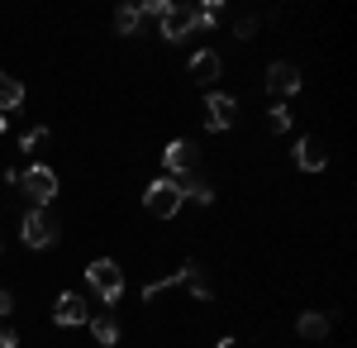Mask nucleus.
Wrapping results in <instances>:
<instances>
[{
  "label": "nucleus",
  "mask_w": 357,
  "mask_h": 348,
  "mask_svg": "<svg viewBox=\"0 0 357 348\" xmlns=\"http://www.w3.org/2000/svg\"><path fill=\"white\" fill-rule=\"evenodd\" d=\"M86 287L100 291L105 305H114V300L124 296V272H119V263H110V258H96V263L86 268Z\"/></svg>",
  "instance_id": "1"
},
{
  "label": "nucleus",
  "mask_w": 357,
  "mask_h": 348,
  "mask_svg": "<svg viewBox=\"0 0 357 348\" xmlns=\"http://www.w3.org/2000/svg\"><path fill=\"white\" fill-rule=\"evenodd\" d=\"M181 205H186V201H181V191H176V182H172V177H158L153 187L143 191V210L158 215V219H172Z\"/></svg>",
  "instance_id": "2"
},
{
  "label": "nucleus",
  "mask_w": 357,
  "mask_h": 348,
  "mask_svg": "<svg viewBox=\"0 0 357 348\" xmlns=\"http://www.w3.org/2000/svg\"><path fill=\"white\" fill-rule=\"evenodd\" d=\"M234 124H238V101L229 91H210L205 96V129L220 134V129H234Z\"/></svg>",
  "instance_id": "3"
},
{
  "label": "nucleus",
  "mask_w": 357,
  "mask_h": 348,
  "mask_svg": "<svg viewBox=\"0 0 357 348\" xmlns=\"http://www.w3.org/2000/svg\"><path fill=\"white\" fill-rule=\"evenodd\" d=\"M20 187H24V196L33 201V205H38V210H43V205H48V201L57 196V172L38 162V167H29V172H20Z\"/></svg>",
  "instance_id": "4"
},
{
  "label": "nucleus",
  "mask_w": 357,
  "mask_h": 348,
  "mask_svg": "<svg viewBox=\"0 0 357 348\" xmlns=\"http://www.w3.org/2000/svg\"><path fill=\"white\" fill-rule=\"evenodd\" d=\"M301 91V67L296 62H272L267 67V96L272 101H291Z\"/></svg>",
  "instance_id": "5"
},
{
  "label": "nucleus",
  "mask_w": 357,
  "mask_h": 348,
  "mask_svg": "<svg viewBox=\"0 0 357 348\" xmlns=\"http://www.w3.org/2000/svg\"><path fill=\"white\" fill-rule=\"evenodd\" d=\"M162 162H167V172H172V177H191L195 167H200V148H195L191 138H176V143H167Z\"/></svg>",
  "instance_id": "6"
},
{
  "label": "nucleus",
  "mask_w": 357,
  "mask_h": 348,
  "mask_svg": "<svg viewBox=\"0 0 357 348\" xmlns=\"http://www.w3.org/2000/svg\"><path fill=\"white\" fill-rule=\"evenodd\" d=\"M20 239H24L29 248H48V243L57 239V224L43 210H33V215H24V219H20Z\"/></svg>",
  "instance_id": "7"
},
{
  "label": "nucleus",
  "mask_w": 357,
  "mask_h": 348,
  "mask_svg": "<svg viewBox=\"0 0 357 348\" xmlns=\"http://www.w3.org/2000/svg\"><path fill=\"white\" fill-rule=\"evenodd\" d=\"M186 34H195V10H191V5H167L162 38H167V43H181Z\"/></svg>",
  "instance_id": "8"
},
{
  "label": "nucleus",
  "mask_w": 357,
  "mask_h": 348,
  "mask_svg": "<svg viewBox=\"0 0 357 348\" xmlns=\"http://www.w3.org/2000/svg\"><path fill=\"white\" fill-rule=\"evenodd\" d=\"M224 72V57L215 53V48H200V53L191 57V81H200V86H215Z\"/></svg>",
  "instance_id": "9"
},
{
  "label": "nucleus",
  "mask_w": 357,
  "mask_h": 348,
  "mask_svg": "<svg viewBox=\"0 0 357 348\" xmlns=\"http://www.w3.org/2000/svg\"><path fill=\"white\" fill-rule=\"evenodd\" d=\"M324 162H329V148L319 138H296V167L301 172H319Z\"/></svg>",
  "instance_id": "10"
},
{
  "label": "nucleus",
  "mask_w": 357,
  "mask_h": 348,
  "mask_svg": "<svg viewBox=\"0 0 357 348\" xmlns=\"http://www.w3.org/2000/svg\"><path fill=\"white\" fill-rule=\"evenodd\" d=\"M53 320L57 324H86L91 315H86V300L77 291H67V296H57V305H53Z\"/></svg>",
  "instance_id": "11"
},
{
  "label": "nucleus",
  "mask_w": 357,
  "mask_h": 348,
  "mask_svg": "<svg viewBox=\"0 0 357 348\" xmlns=\"http://www.w3.org/2000/svg\"><path fill=\"white\" fill-rule=\"evenodd\" d=\"M176 182V191H181V201H195V205H210L215 201V191H210V182H200V177H172Z\"/></svg>",
  "instance_id": "12"
},
{
  "label": "nucleus",
  "mask_w": 357,
  "mask_h": 348,
  "mask_svg": "<svg viewBox=\"0 0 357 348\" xmlns=\"http://www.w3.org/2000/svg\"><path fill=\"white\" fill-rule=\"evenodd\" d=\"M181 282L191 287L195 300H215V287L205 282V268H200V263H186V268H181Z\"/></svg>",
  "instance_id": "13"
},
{
  "label": "nucleus",
  "mask_w": 357,
  "mask_h": 348,
  "mask_svg": "<svg viewBox=\"0 0 357 348\" xmlns=\"http://www.w3.org/2000/svg\"><path fill=\"white\" fill-rule=\"evenodd\" d=\"M296 329H301V339H329V315H319V310H305L301 320H296Z\"/></svg>",
  "instance_id": "14"
},
{
  "label": "nucleus",
  "mask_w": 357,
  "mask_h": 348,
  "mask_svg": "<svg viewBox=\"0 0 357 348\" xmlns=\"http://www.w3.org/2000/svg\"><path fill=\"white\" fill-rule=\"evenodd\" d=\"M15 106H24V81L0 72V110H15Z\"/></svg>",
  "instance_id": "15"
},
{
  "label": "nucleus",
  "mask_w": 357,
  "mask_h": 348,
  "mask_svg": "<svg viewBox=\"0 0 357 348\" xmlns=\"http://www.w3.org/2000/svg\"><path fill=\"white\" fill-rule=\"evenodd\" d=\"M114 29H119L124 38L143 34V15H138V5H119V10H114Z\"/></svg>",
  "instance_id": "16"
},
{
  "label": "nucleus",
  "mask_w": 357,
  "mask_h": 348,
  "mask_svg": "<svg viewBox=\"0 0 357 348\" xmlns=\"http://www.w3.org/2000/svg\"><path fill=\"white\" fill-rule=\"evenodd\" d=\"M195 10V29H215L224 20V5L220 0H205V5H191Z\"/></svg>",
  "instance_id": "17"
},
{
  "label": "nucleus",
  "mask_w": 357,
  "mask_h": 348,
  "mask_svg": "<svg viewBox=\"0 0 357 348\" xmlns=\"http://www.w3.org/2000/svg\"><path fill=\"white\" fill-rule=\"evenodd\" d=\"M91 334H96L100 344H119V320H114V315H100V320H91Z\"/></svg>",
  "instance_id": "18"
},
{
  "label": "nucleus",
  "mask_w": 357,
  "mask_h": 348,
  "mask_svg": "<svg viewBox=\"0 0 357 348\" xmlns=\"http://www.w3.org/2000/svg\"><path fill=\"white\" fill-rule=\"evenodd\" d=\"M267 129H272V134H286V129H291V110H286V106H272V115H267Z\"/></svg>",
  "instance_id": "19"
},
{
  "label": "nucleus",
  "mask_w": 357,
  "mask_h": 348,
  "mask_svg": "<svg viewBox=\"0 0 357 348\" xmlns=\"http://www.w3.org/2000/svg\"><path fill=\"white\" fill-rule=\"evenodd\" d=\"M43 138H48V124H33L20 143H24V153H33V148H43Z\"/></svg>",
  "instance_id": "20"
},
{
  "label": "nucleus",
  "mask_w": 357,
  "mask_h": 348,
  "mask_svg": "<svg viewBox=\"0 0 357 348\" xmlns=\"http://www.w3.org/2000/svg\"><path fill=\"white\" fill-rule=\"evenodd\" d=\"M138 15H143V20H162V15H167V0H148V5H138Z\"/></svg>",
  "instance_id": "21"
},
{
  "label": "nucleus",
  "mask_w": 357,
  "mask_h": 348,
  "mask_svg": "<svg viewBox=\"0 0 357 348\" xmlns=\"http://www.w3.org/2000/svg\"><path fill=\"white\" fill-rule=\"evenodd\" d=\"M234 34H238V38H252V34H257V20H252V15H243V20L234 24Z\"/></svg>",
  "instance_id": "22"
},
{
  "label": "nucleus",
  "mask_w": 357,
  "mask_h": 348,
  "mask_svg": "<svg viewBox=\"0 0 357 348\" xmlns=\"http://www.w3.org/2000/svg\"><path fill=\"white\" fill-rule=\"evenodd\" d=\"M10 310H15V296H10V291H0V320H5Z\"/></svg>",
  "instance_id": "23"
},
{
  "label": "nucleus",
  "mask_w": 357,
  "mask_h": 348,
  "mask_svg": "<svg viewBox=\"0 0 357 348\" xmlns=\"http://www.w3.org/2000/svg\"><path fill=\"white\" fill-rule=\"evenodd\" d=\"M0 348H15V329H5V324H0Z\"/></svg>",
  "instance_id": "24"
},
{
  "label": "nucleus",
  "mask_w": 357,
  "mask_h": 348,
  "mask_svg": "<svg viewBox=\"0 0 357 348\" xmlns=\"http://www.w3.org/2000/svg\"><path fill=\"white\" fill-rule=\"evenodd\" d=\"M215 348H238V344H234V339H220V344H215Z\"/></svg>",
  "instance_id": "25"
},
{
  "label": "nucleus",
  "mask_w": 357,
  "mask_h": 348,
  "mask_svg": "<svg viewBox=\"0 0 357 348\" xmlns=\"http://www.w3.org/2000/svg\"><path fill=\"white\" fill-rule=\"evenodd\" d=\"M0 134H5V115H0Z\"/></svg>",
  "instance_id": "26"
}]
</instances>
